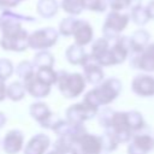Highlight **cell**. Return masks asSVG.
<instances>
[{"instance_id": "6da1fadb", "label": "cell", "mask_w": 154, "mask_h": 154, "mask_svg": "<svg viewBox=\"0 0 154 154\" xmlns=\"http://www.w3.org/2000/svg\"><path fill=\"white\" fill-rule=\"evenodd\" d=\"M122 91V82L116 78H107L95 88L90 89L83 97V101L95 106H107L113 102Z\"/></svg>"}, {"instance_id": "7a4b0ae2", "label": "cell", "mask_w": 154, "mask_h": 154, "mask_svg": "<svg viewBox=\"0 0 154 154\" xmlns=\"http://www.w3.org/2000/svg\"><path fill=\"white\" fill-rule=\"evenodd\" d=\"M1 38L0 46L5 51L24 52L29 48V34L22 26V23L5 24L0 28Z\"/></svg>"}, {"instance_id": "3957f363", "label": "cell", "mask_w": 154, "mask_h": 154, "mask_svg": "<svg viewBox=\"0 0 154 154\" xmlns=\"http://www.w3.org/2000/svg\"><path fill=\"white\" fill-rule=\"evenodd\" d=\"M87 81L82 73L58 71L57 87L61 95L66 99H75L79 96L85 89Z\"/></svg>"}, {"instance_id": "277c9868", "label": "cell", "mask_w": 154, "mask_h": 154, "mask_svg": "<svg viewBox=\"0 0 154 154\" xmlns=\"http://www.w3.org/2000/svg\"><path fill=\"white\" fill-rule=\"evenodd\" d=\"M130 19H131L130 14H128V13L111 11L106 16V19H105V23L102 26L103 37L112 42L116 41L120 36V32L128 26Z\"/></svg>"}, {"instance_id": "5b68a950", "label": "cell", "mask_w": 154, "mask_h": 154, "mask_svg": "<svg viewBox=\"0 0 154 154\" xmlns=\"http://www.w3.org/2000/svg\"><path fill=\"white\" fill-rule=\"evenodd\" d=\"M59 37V30L49 26L35 30L29 36V47L35 51H47L53 47Z\"/></svg>"}, {"instance_id": "8992f818", "label": "cell", "mask_w": 154, "mask_h": 154, "mask_svg": "<svg viewBox=\"0 0 154 154\" xmlns=\"http://www.w3.org/2000/svg\"><path fill=\"white\" fill-rule=\"evenodd\" d=\"M97 113H99V107H95L85 101L71 105L65 112L66 119L73 124H83L84 122L96 117Z\"/></svg>"}, {"instance_id": "52a82bcc", "label": "cell", "mask_w": 154, "mask_h": 154, "mask_svg": "<svg viewBox=\"0 0 154 154\" xmlns=\"http://www.w3.org/2000/svg\"><path fill=\"white\" fill-rule=\"evenodd\" d=\"M30 116L42 126L46 129H52L55 126V124L59 122V118L49 109V107L41 101L31 103L29 108Z\"/></svg>"}, {"instance_id": "ba28073f", "label": "cell", "mask_w": 154, "mask_h": 154, "mask_svg": "<svg viewBox=\"0 0 154 154\" xmlns=\"http://www.w3.org/2000/svg\"><path fill=\"white\" fill-rule=\"evenodd\" d=\"M119 143H126L132 137V130L128 123L126 112H114L109 129Z\"/></svg>"}, {"instance_id": "9c48e42d", "label": "cell", "mask_w": 154, "mask_h": 154, "mask_svg": "<svg viewBox=\"0 0 154 154\" xmlns=\"http://www.w3.org/2000/svg\"><path fill=\"white\" fill-rule=\"evenodd\" d=\"M90 55L102 67L114 65L111 55V41H108L105 37H99L93 42Z\"/></svg>"}, {"instance_id": "30bf717a", "label": "cell", "mask_w": 154, "mask_h": 154, "mask_svg": "<svg viewBox=\"0 0 154 154\" xmlns=\"http://www.w3.org/2000/svg\"><path fill=\"white\" fill-rule=\"evenodd\" d=\"M130 65L132 69L154 72V42L148 45V47L142 53H131Z\"/></svg>"}, {"instance_id": "8fae6325", "label": "cell", "mask_w": 154, "mask_h": 154, "mask_svg": "<svg viewBox=\"0 0 154 154\" xmlns=\"http://www.w3.org/2000/svg\"><path fill=\"white\" fill-rule=\"evenodd\" d=\"M22 82L25 87L26 93H29L32 97H36V99L48 96L52 89V85L45 83L42 79L38 78V76L36 75V71L28 75L24 79H22Z\"/></svg>"}, {"instance_id": "7c38bea8", "label": "cell", "mask_w": 154, "mask_h": 154, "mask_svg": "<svg viewBox=\"0 0 154 154\" xmlns=\"http://www.w3.org/2000/svg\"><path fill=\"white\" fill-rule=\"evenodd\" d=\"M75 149L79 154H101L103 150L101 137L87 132L75 143Z\"/></svg>"}, {"instance_id": "4fadbf2b", "label": "cell", "mask_w": 154, "mask_h": 154, "mask_svg": "<svg viewBox=\"0 0 154 154\" xmlns=\"http://www.w3.org/2000/svg\"><path fill=\"white\" fill-rule=\"evenodd\" d=\"M82 67H83V76L87 83H90L93 85H99L100 83L103 82L105 73H103L102 66L97 61H95L90 54Z\"/></svg>"}, {"instance_id": "5bb4252c", "label": "cell", "mask_w": 154, "mask_h": 154, "mask_svg": "<svg viewBox=\"0 0 154 154\" xmlns=\"http://www.w3.org/2000/svg\"><path fill=\"white\" fill-rule=\"evenodd\" d=\"M154 149V137L149 134H137L128 146V154H147Z\"/></svg>"}, {"instance_id": "9a60e30c", "label": "cell", "mask_w": 154, "mask_h": 154, "mask_svg": "<svg viewBox=\"0 0 154 154\" xmlns=\"http://www.w3.org/2000/svg\"><path fill=\"white\" fill-rule=\"evenodd\" d=\"M24 147V135L22 131L13 129L6 132L2 140V149L6 154H18Z\"/></svg>"}, {"instance_id": "2e32d148", "label": "cell", "mask_w": 154, "mask_h": 154, "mask_svg": "<svg viewBox=\"0 0 154 154\" xmlns=\"http://www.w3.org/2000/svg\"><path fill=\"white\" fill-rule=\"evenodd\" d=\"M132 91L140 96L154 95V77L149 75H137L131 83Z\"/></svg>"}, {"instance_id": "e0dca14e", "label": "cell", "mask_w": 154, "mask_h": 154, "mask_svg": "<svg viewBox=\"0 0 154 154\" xmlns=\"http://www.w3.org/2000/svg\"><path fill=\"white\" fill-rule=\"evenodd\" d=\"M51 146V140L46 134L34 135L24 147V154H46Z\"/></svg>"}, {"instance_id": "ac0fdd59", "label": "cell", "mask_w": 154, "mask_h": 154, "mask_svg": "<svg viewBox=\"0 0 154 154\" xmlns=\"http://www.w3.org/2000/svg\"><path fill=\"white\" fill-rule=\"evenodd\" d=\"M72 36L75 38V43L76 45L84 47L85 45L91 42L93 36H94V31H93L91 25L87 20L78 19Z\"/></svg>"}, {"instance_id": "d6986e66", "label": "cell", "mask_w": 154, "mask_h": 154, "mask_svg": "<svg viewBox=\"0 0 154 154\" xmlns=\"http://www.w3.org/2000/svg\"><path fill=\"white\" fill-rule=\"evenodd\" d=\"M150 34L146 29H138L130 36L131 53H142L149 45Z\"/></svg>"}, {"instance_id": "ffe728a7", "label": "cell", "mask_w": 154, "mask_h": 154, "mask_svg": "<svg viewBox=\"0 0 154 154\" xmlns=\"http://www.w3.org/2000/svg\"><path fill=\"white\" fill-rule=\"evenodd\" d=\"M65 57L67 59V61L72 65H84V63L87 61V59L89 58V54L84 51V48L82 46H78L76 43L71 45L67 47L66 52H65Z\"/></svg>"}, {"instance_id": "44dd1931", "label": "cell", "mask_w": 154, "mask_h": 154, "mask_svg": "<svg viewBox=\"0 0 154 154\" xmlns=\"http://www.w3.org/2000/svg\"><path fill=\"white\" fill-rule=\"evenodd\" d=\"M24 22H35V18L22 13H16L10 8H0V28L5 24L24 23Z\"/></svg>"}, {"instance_id": "7402d4cb", "label": "cell", "mask_w": 154, "mask_h": 154, "mask_svg": "<svg viewBox=\"0 0 154 154\" xmlns=\"http://www.w3.org/2000/svg\"><path fill=\"white\" fill-rule=\"evenodd\" d=\"M59 4L57 0H38L36 11L42 18H52L57 14Z\"/></svg>"}, {"instance_id": "603a6c76", "label": "cell", "mask_w": 154, "mask_h": 154, "mask_svg": "<svg viewBox=\"0 0 154 154\" xmlns=\"http://www.w3.org/2000/svg\"><path fill=\"white\" fill-rule=\"evenodd\" d=\"M130 18L138 26H143L150 20L148 12L146 10V6H142V5L135 6L130 10Z\"/></svg>"}, {"instance_id": "cb8c5ba5", "label": "cell", "mask_w": 154, "mask_h": 154, "mask_svg": "<svg viewBox=\"0 0 154 154\" xmlns=\"http://www.w3.org/2000/svg\"><path fill=\"white\" fill-rule=\"evenodd\" d=\"M32 64H34L35 69L53 67V65H54V57L48 51H38V53H36L34 55Z\"/></svg>"}, {"instance_id": "d4e9b609", "label": "cell", "mask_w": 154, "mask_h": 154, "mask_svg": "<svg viewBox=\"0 0 154 154\" xmlns=\"http://www.w3.org/2000/svg\"><path fill=\"white\" fill-rule=\"evenodd\" d=\"M25 87L23 82L14 81L10 85H7V97L12 101H19L25 96Z\"/></svg>"}, {"instance_id": "484cf974", "label": "cell", "mask_w": 154, "mask_h": 154, "mask_svg": "<svg viewBox=\"0 0 154 154\" xmlns=\"http://www.w3.org/2000/svg\"><path fill=\"white\" fill-rule=\"evenodd\" d=\"M126 116H128L129 126L132 130V132L140 131V130H142V129L146 128L144 119H143V117H142V114L140 112H137V111H130V112H126Z\"/></svg>"}, {"instance_id": "4316f807", "label": "cell", "mask_w": 154, "mask_h": 154, "mask_svg": "<svg viewBox=\"0 0 154 154\" xmlns=\"http://www.w3.org/2000/svg\"><path fill=\"white\" fill-rule=\"evenodd\" d=\"M36 75L38 76L40 79H42L45 83L53 85L57 84V79H58V72L53 69V67H40L36 69Z\"/></svg>"}, {"instance_id": "83f0119b", "label": "cell", "mask_w": 154, "mask_h": 154, "mask_svg": "<svg viewBox=\"0 0 154 154\" xmlns=\"http://www.w3.org/2000/svg\"><path fill=\"white\" fill-rule=\"evenodd\" d=\"M101 137V142H102V148L106 153L108 152H113L114 149H117L119 142L117 141L116 136L113 135V132L108 129H106V131L100 136Z\"/></svg>"}, {"instance_id": "f1b7e54d", "label": "cell", "mask_w": 154, "mask_h": 154, "mask_svg": "<svg viewBox=\"0 0 154 154\" xmlns=\"http://www.w3.org/2000/svg\"><path fill=\"white\" fill-rule=\"evenodd\" d=\"M61 7L70 16L81 14V12L84 10L82 0H63L61 1Z\"/></svg>"}, {"instance_id": "f546056e", "label": "cell", "mask_w": 154, "mask_h": 154, "mask_svg": "<svg viewBox=\"0 0 154 154\" xmlns=\"http://www.w3.org/2000/svg\"><path fill=\"white\" fill-rule=\"evenodd\" d=\"M77 22H78V19L75 18L73 16L64 18L60 22V24H59V29H58L59 34H61L63 36H71V35H73V31H75Z\"/></svg>"}, {"instance_id": "4dcf8cb0", "label": "cell", "mask_w": 154, "mask_h": 154, "mask_svg": "<svg viewBox=\"0 0 154 154\" xmlns=\"http://www.w3.org/2000/svg\"><path fill=\"white\" fill-rule=\"evenodd\" d=\"M75 147V143L69 137H58V140L53 144V149L59 152L60 154H69Z\"/></svg>"}, {"instance_id": "1f68e13d", "label": "cell", "mask_w": 154, "mask_h": 154, "mask_svg": "<svg viewBox=\"0 0 154 154\" xmlns=\"http://www.w3.org/2000/svg\"><path fill=\"white\" fill-rule=\"evenodd\" d=\"M84 10L94 11V12H105L108 7L107 0H82Z\"/></svg>"}, {"instance_id": "d6a6232c", "label": "cell", "mask_w": 154, "mask_h": 154, "mask_svg": "<svg viewBox=\"0 0 154 154\" xmlns=\"http://www.w3.org/2000/svg\"><path fill=\"white\" fill-rule=\"evenodd\" d=\"M113 114H114V111L111 109L109 107H105V108H102V109L99 111V113H97L99 124H100L102 128H105V129H109Z\"/></svg>"}, {"instance_id": "836d02e7", "label": "cell", "mask_w": 154, "mask_h": 154, "mask_svg": "<svg viewBox=\"0 0 154 154\" xmlns=\"http://www.w3.org/2000/svg\"><path fill=\"white\" fill-rule=\"evenodd\" d=\"M34 71H35L34 64L30 63V61H26V60L20 61V63L17 65V67H16V75H17L19 78H22V79H24L28 75H30V73L34 72Z\"/></svg>"}, {"instance_id": "e575fe53", "label": "cell", "mask_w": 154, "mask_h": 154, "mask_svg": "<svg viewBox=\"0 0 154 154\" xmlns=\"http://www.w3.org/2000/svg\"><path fill=\"white\" fill-rule=\"evenodd\" d=\"M13 71H14V67L11 60L5 59V58L0 59V77L2 79L6 81L8 77H11Z\"/></svg>"}, {"instance_id": "d590c367", "label": "cell", "mask_w": 154, "mask_h": 154, "mask_svg": "<svg viewBox=\"0 0 154 154\" xmlns=\"http://www.w3.org/2000/svg\"><path fill=\"white\" fill-rule=\"evenodd\" d=\"M20 1L19 0H0V8H11L16 7Z\"/></svg>"}, {"instance_id": "8d00e7d4", "label": "cell", "mask_w": 154, "mask_h": 154, "mask_svg": "<svg viewBox=\"0 0 154 154\" xmlns=\"http://www.w3.org/2000/svg\"><path fill=\"white\" fill-rule=\"evenodd\" d=\"M7 97V85L5 83V79L0 77V102L4 101Z\"/></svg>"}, {"instance_id": "74e56055", "label": "cell", "mask_w": 154, "mask_h": 154, "mask_svg": "<svg viewBox=\"0 0 154 154\" xmlns=\"http://www.w3.org/2000/svg\"><path fill=\"white\" fill-rule=\"evenodd\" d=\"M146 10L148 12V16L150 19H154V0H150L147 6H146Z\"/></svg>"}, {"instance_id": "f35d334b", "label": "cell", "mask_w": 154, "mask_h": 154, "mask_svg": "<svg viewBox=\"0 0 154 154\" xmlns=\"http://www.w3.org/2000/svg\"><path fill=\"white\" fill-rule=\"evenodd\" d=\"M5 124H6V116H5L2 112H0V129H1Z\"/></svg>"}, {"instance_id": "ab89813d", "label": "cell", "mask_w": 154, "mask_h": 154, "mask_svg": "<svg viewBox=\"0 0 154 154\" xmlns=\"http://www.w3.org/2000/svg\"><path fill=\"white\" fill-rule=\"evenodd\" d=\"M47 154H60V153H59V152H57V150H54V149H52V150H51V152H48Z\"/></svg>"}, {"instance_id": "60d3db41", "label": "cell", "mask_w": 154, "mask_h": 154, "mask_svg": "<svg viewBox=\"0 0 154 154\" xmlns=\"http://www.w3.org/2000/svg\"><path fill=\"white\" fill-rule=\"evenodd\" d=\"M69 154H79V153H78V152H77V150L75 149V147H73V149H72V150H71V152H70Z\"/></svg>"}, {"instance_id": "b9f144b4", "label": "cell", "mask_w": 154, "mask_h": 154, "mask_svg": "<svg viewBox=\"0 0 154 154\" xmlns=\"http://www.w3.org/2000/svg\"><path fill=\"white\" fill-rule=\"evenodd\" d=\"M19 1H23V0H19Z\"/></svg>"}]
</instances>
